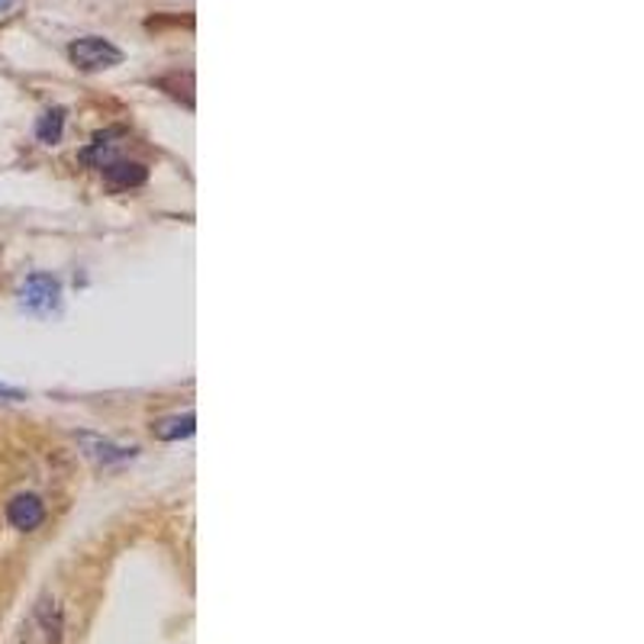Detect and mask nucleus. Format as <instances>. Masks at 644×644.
Listing matches in <instances>:
<instances>
[{
  "mask_svg": "<svg viewBox=\"0 0 644 644\" xmlns=\"http://www.w3.org/2000/svg\"><path fill=\"white\" fill-rule=\"evenodd\" d=\"M65 639V612L55 596H39L33 612L23 622L20 644H61Z\"/></svg>",
  "mask_w": 644,
  "mask_h": 644,
  "instance_id": "1",
  "label": "nucleus"
},
{
  "mask_svg": "<svg viewBox=\"0 0 644 644\" xmlns=\"http://www.w3.org/2000/svg\"><path fill=\"white\" fill-rule=\"evenodd\" d=\"M68 58L81 71H106V68H116L123 61V52L103 36H81L68 46Z\"/></svg>",
  "mask_w": 644,
  "mask_h": 644,
  "instance_id": "2",
  "label": "nucleus"
},
{
  "mask_svg": "<svg viewBox=\"0 0 644 644\" xmlns=\"http://www.w3.org/2000/svg\"><path fill=\"white\" fill-rule=\"evenodd\" d=\"M43 519H46V506H43V499L36 494H20L7 502V522L13 529H20V532L39 529Z\"/></svg>",
  "mask_w": 644,
  "mask_h": 644,
  "instance_id": "3",
  "label": "nucleus"
},
{
  "mask_svg": "<svg viewBox=\"0 0 644 644\" xmlns=\"http://www.w3.org/2000/svg\"><path fill=\"white\" fill-rule=\"evenodd\" d=\"M58 294H61V287H58L55 278H49V274H33V278L23 284V291H20V303H23L26 309L43 313V309H52V306L58 303Z\"/></svg>",
  "mask_w": 644,
  "mask_h": 644,
  "instance_id": "4",
  "label": "nucleus"
},
{
  "mask_svg": "<svg viewBox=\"0 0 644 644\" xmlns=\"http://www.w3.org/2000/svg\"><path fill=\"white\" fill-rule=\"evenodd\" d=\"M100 171H103L106 184H110V188H116V191L143 188V184H146V178H149L146 165H139V161H123V158H113V161H110V165H103Z\"/></svg>",
  "mask_w": 644,
  "mask_h": 644,
  "instance_id": "5",
  "label": "nucleus"
},
{
  "mask_svg": "<svg viewBox=\"0 0 644 644\" xmlns=\"http://www.w3.org/2000/svg\"><path fill=\"white\" fill-rule=\"evenodd\" d=\"M151 432H155V439H161V442L188 439V436H194V416L188 413V416H171V419H161V422H155V426H151Z\"/></svg>",
  "mask_w": 644,
  "mask_h": 644,
  "instance_id": "6",
  "label": "nucleus"
},
{
  "mask_svg": "<svg viewBox=\"0 0 644 644\" xmlns=\"http://www.w3.org/2000/svg\"><path fill=\"white\" fill-rule=\"evenodd\" d=\"M61 129H65V110H61V106L43 113L39 123H36V136H39V143H46V146H55V143L61 139Z\"/></svg>",
  "mask_w": 644,
  "mask_h": 644,
  "instance_id": "7",
  "label": "nucleus"
},
{
  "mask_svg": "<svg viewBox=\"0 0 644 644\" xmlns=\"http://www.w3.org/2000/svg\"><path fill=\"white\" fill-rule=\"evenodd\" d=\"M23 394L20 391H7V387H0V399H20Z\"/></svg>",
  "mask_w": 644,
  "mask_h": 644,
  "instance_id": "8",
  "label": "nucleus"
},
{
  "mask_svg": "<svg viewBox=\"0 0 644 644\" xmlns=\"http://www.w3.org/2000/svg\"><path fill=\"white\" fill-rule=\"evenodd\" d=\"M13 7V0H0V13H7Z\"/></svg>",
  "mask_w": 644,
  "mask_h": 644,
  "instance_id": "9",
  "label": "nucleus"
}]
</instances>
